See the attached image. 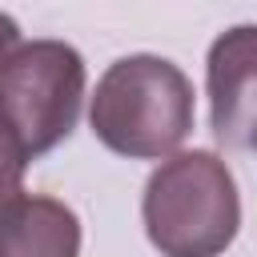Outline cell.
<instances>
[{
  "instance_id": "cell-5",
  "label": "cell",
  "mask_w": 257,
  "mask_h": 257,
  "mask_svg": "<svg viewBox=\"0 0 257 257\" xmlns=\"http://www.w3.org/2000/svg\"><path fill=\"white\" fill-rule=\"evenodd\" d=\"M0 257H80L76 213L56 197H12L0 205Z\"/></svg>"
},
{
  "instance_id": "cell-1",
  "label": "cell",
  "mask_w": 257,
  "mask_h": 257,
  "mask_svg": "<svg viewBox=\"0 0 257 257\" xmlns=\"http://www.w3.org/2000/svg\"><path fill=\"white\" fill-rule=\"evenodd\" d=\"M88 124L116 157L165 161L193 128V84L165 56H120L96 80Z\"/></svg>"
},
{
  "instance_id": "cell-8",
  "label": "cell",
  "mask_w": 257,
  "mask_h": 257,
  "mask_svg": "<svg viewBox=\"0 0 257 257\" xmlns=\"http://www.w3.org/2000/svg\"><path fill=\"white\" fill-rule=\"evenodd\" d=\"M253 145H257V141H253Z\"/></svg>"
},
{
  "instance_id": "cell-3",
  "label": "cell",
  "mask_w": 257,
  "mask_h": 257,
  "mask_svg": "<svg viewBox=\"0 0 257 257\" xmlns=\"http://www.w3.org/2000/svg\"><path fill=\"white\" fill-rule=\"evenodd\" d=\"M84 104V60L64 40L20 44L0 72V120L20 141L24 157L52 153L80 116Z\"/></svg>"
},
{
  "instance_id": "cell-4",
  "label": "cell",
  "mask_w": 257,
  "mask_h": 257,
  "mask_svg": "<svg viewBox=\"0 0 257 257\" xmlns=\"http://www.w3.org/2000/svg\"><path fill=\"white\" fill-rule=\"evenodd\" d=\"M205 88L213 133L233 149H249L257 141V24L225 28L209 44Z\"/></svg>"
},
{
  "instance_id": "cell-6",
  "label": "cell",
  "mask_w": 257,
  "mask_h": 257,
  "mask_svg": "<svg viewBox=\"0 0 257 257\" xmlns=\"http://www.w3.org/2000/svg\"><path fill=\"white\" fill-rule=\"evenodd\" d=\"M24 169H28V157H24L20 141L8 133V124L0 120V205H8L12 197L24 193Z\"/></svg>"
},
{
  "instance_id": "cell-2",
  "label": "cell",
  "mask_w": 257,
  "mask_h": 257,
  "mask_svg": "<svg viewBox=\"0 0 257 257\" xmlns=\"http://www.w3.org/2000/svg\"><path fill=\"white\" fill-rule=\"evenodd\" d=\"M141 217L161 257H221L241 229L237 181L209 149L173 153L153 169Z\"/></svg>"
},
{
  "instance_id": "cell-7",
  "label": "cell",
  "mask_w": 257,
  "mask_h": 257,
  "mask_svg": "<svg viewBox=\"0 0 257 257\" xmlns=\"http://www.w3.org/2000/svg\"><path fill=\"white\" fill-rule=\"evenodd\" d=\"M20 44H24V40H20V24H16L8 12H0V72H4V64L16 56Z\"/></svg>"
}]
</instances>
